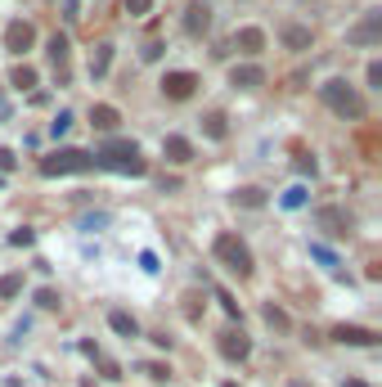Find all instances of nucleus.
I'll list each match as a JSON object with an SVG mask.
<instances>
[{
    "mask_svg": "<svg viewBox=\"0 0 382 387\" xmlns=\"http://www.w3.org/2000/svg\"><path fill=\"white\" fill-rule=\"evenodd\" d=\"M203 131H207V140H225V136H229L225 113H207V117H203Z\"/></svg>",
    "mask_w": 382,
    "mask_h": 387,
    "instance_id": "22",
    "label": "nucleus"
},
{
    "mask_svg": "<svg viewBox=\"0 0 382 387\" xmlns=\"http://www.w3.org/2000/svg\"><path fill=\"white\" fill-rule=\"evenodd\" d=\"M216 302H220V306H225V316H229V320H239V316H243V311H239V302H234V297L225 293V288H220V293H216Z\"/></svg>",
    "mask_w": 382,
    "mask_h": 387,
    "instance_id": "27",
    "label": "nucleus"
},
{
    "mask_svg": "<svg viewBox=\"0 0 382 387\" xmlns=\"http://www.w3.org/2000/svg\"><path fill=\"white\" fill-rule=\"evenodd\" d=\"M319 100H324L338 117H351V122H360V117H364V100L355 95L351 81H342V77L324 81V86H319Z\"/></svg>",
    "mask_w": 382,
    "mask_h": 387,
    "instance_id": "3",
    "label": "nucleus"
},
{
    "mask_svg": "<svg viewBox=\"0 0 382 387\" xmlns=\"http://www.w3.org/2000/svg\"><path fill=\"white\" fill-rule=\"evenodd\" d=\"M311 257H315V261H324L328 270H333V266H338V257H333V252H328L324 244H311Z\"/></svg>",
    "mask_w": 382,
    "mask_h": 387,
    "instance_id": "31",
    "label": "nucleus"
},
{
    "mask_svg": "<svg viewBox=\"0 0 382 387\" xmlns=\"http://www.w3.org/2000/svg\"><path fill=\"white\" fill-rule=\"evenodd\" d=\"M121 172V176H144L149 172V162L140 158V149H135V140H108L100 153H95V172Z\"/></svg>",
    "mask_w": 382,
    "mask_h": 387,
    "instance_id": "1",
    "label": "nucleus"
},
{
    "mask_svg": "<svg viewBox=\"0 0 382 387\" xmlns=\"http://www.w3.org/2000/svg\"><path fill=\"white\" fill-rule=\"evenodd\" d=\"M149 9H153V0H126V14L131 18H144Z\"/></svg>",
    "mask_w": 382,
    "mask_h": 387,
    "instance_id": "30",
    "label": "nucleus"
},
{
    "mask_svg": "<svg viewBox=\"0 0 382 387\" xmlns=\"http://www.w3.org/2000/svg\"><path fill=\"white\" fill-rule=\"evenodd\" d=\"M347 41H351V45H378V41H382V9H369L360 28L347 32Z\"/></svg>",
    "mask_w": 382,
    "mask_h": 387,
    "instance_id": "6",
    "label": "nucleus"
},
{
    "mask_svg": "<svg viewBox=\"0 0 382 387\" xmlns=\"http://www.w3.org/2000/svg\"><path fill=\"white\" fill-rule=\"evenodd\" d=\"M212 252H216V261L225 266L229 275H239V280H252V248L243 244L239 234L220 230V234H216V244H212Z\"/></svg>",
    "mask_w": 382,
    "mask_h": 387,
    "instance_id": "2",
    "label": "nucleus"
},
{
    "mask_svg": "<svg viewBox=\"0 0 382 387\" xmlns=\"http://www.w3.org/2000/svg\"><path fill=\"white\" fill-rule=\"evenodd\" d=\"M9 86H14V90H32L36 86V68L32 64H18L14 72H9Z\"/></svg>",
    "mask_w": 382,
    "mask_h": 387,
    "instance_id": "21",
    "label": "nucleus"
},
{
    "mask_svg": "<svg viewBox=\"0 0 382 387\" xmlns=\"http://www.w3.org/2000/svg\"><path fill=\"white\" fill-rule=\"evenodd\" d=\"M265 324H270V329H292V320L283 316L279 306H265Z\"/></svg>",
    "mask_w": 382,
    "mask_h": 387,
    "instance_id": "26",
    "label": "nucleus"
},
{
    "mask_svg": "<svg viewBox=\"0 0 382 387\" xmlns=\"http://www.w3.org/2000/svg\"><path fill=\"white\" fill-rule=\"evenodd\" d=\"M315 221H319V230H324V234H333V239H347V234H351V216L342 212V208H319Z\"/></svg>",
    "mask_w": 382,
    "mask_h": 387,
    "instance_id": "9",
    "label": "nucleus"
},
{
    "mask_svg": "<svg viewBox=\"0 0 382 387\" xmlns=\"http://www.w3.org/2000/svg\"><path fill=\"white\" fill-rule=\"evenodd\" d=\"M193 90H198V77H193V72H167V77H162V95H167V100H189V95Z\"/></svg>",
    "mask_w": 382,
    "mask_h": 387,
    "instance_id": "7",
    "label": "nucleus"
},
{
    "mask_svg": "<svg viewBox=\"0 0 382 387\" xmlns=\"http://www.w3.org/2000/svg\"><path fill=\"white\" fill-rule=\"evenodd\" d=\"M265 81V72L256 68V64H239V68H229V86H239V90H256Z\"/></svg>",
    "mask_w": 382,
    "mask_h": 387,
    "instance_id": "12",
    "label": "nucleus"
},
{
    "mask_svg": "<svg viewBox=\"0 0 382 387\" xmlns=\"http://www.w3.org/2000/svg\"><path fill=\"white\" fill-rule=\"evenodd\" d=\"M68 54H72L68 36H64V32H54V36H50V64H54L59 77H68Z\"/></svg>",
    "mask_w": 382,
    "mask_h": 387,
    "instance_id": "15",
    "label": "nucleus"
},
{
    "mask_svg": "<svg viewBox=\"0 0 382 387\" xmlns=\"http://www.w3.org/2000/svg\"><path fill=\"white\" fill-rule=\"evenodd\" d=\"M333 338H338L342 347H378L382 338L374 333V329H364V324H338L333 329Z\"/></svg>",
    "mask_w": 382,
    "mask_h": 387,
    "instance_id": "10",
    "label": "nucleus"
},
{
    "mask_svg": "<svg viewBox=\"0 0 382 387\" xmlns=\"http://www.w3.org/2000/svg\"><path fill=\"white\" fill-rule=\"evenodd\" d=\"M9 244H14V248H32L36 234H32V230H14V234H9Z\"/></svg>",
    "mask_w": 382,
    "mask_h": 387,
    "instance_id": "32",
    "label": "nucleus"
},
{
    "mask_svg": "<svg viewBox=\"0 0 382 387\" xmlns=\"http://www.w3.org/2000/svg\"><path fill=\"white\" fill-rule=\"evenodd\" d=\"M297 172L302 176H315V158H311V153H302V158H297Z\"/></svg>",
    "mask_w": 382,
    "mask_h": 387,
    "instance_id": "36",
    "label": "nucleus"
},
{
    "mask_svg": "<svg viewBox=\"0 0 382 387\" xmlns=\"http://www.w3.org/2000/svg\"><path fill=\"white\" fill-rule=\"evenodd\" d=\"M162 153H167V162H176V167L193 162V144L184 140V136H167V140H162Z\"/></svg>",
    "mask_w": 382,
    "mask_h": 387,
    "instance_id": "13",
    "label": "nucleus"
},
{
    "mask_svg": "<svg viewBox=\"0 0 382 387\" xmlns=\"http://www.w3.org/2000/svg\"><path fill=\"white\" fill-rule=\"evenodd\" d=\"M140 54H144V64H157V59H162V41H149Z\"/></svg>",
    "mask_w": 382,
    "mask_h": 387,
    "instance_id": "33",
    "label": "nucleus"
},
{
    "mask_svg": "<svg viewBox=\"0 0 382 387\" xmlns=\"http://www.w3.org/2000/svg\"><path fill=\"white\" fill-rule=\"evenodd\" d=\"M234 203L239 208H265V189H256V185H243V189H234Z\"/></svg>",
    "mask_w": 382,
    "mask_h": 387,
    "instance_id": "20",
    "label": "nucleus"
},
{
    "mask_svg": "<svg viewBox=\"0 0 382 387\" xmlns=\"http://www.w3.org/2000/svg\"><path fill=\"white\" fill-rule=\"evenodd\" d=\"M140 266H144V270L153 275V270H157V257H153V252H140Z\"/></svg>",
    "mask_w": 382,
    "mask_h": 387,
    "instance_id": "37",
    "label": "nucleus"
},
{
    "mask_svg": "<svg viewBox=\"0 0 382 387\" xmlns=\"http://www.w3.org/2000/svg\"><path fill=\"white\" fill-rule=\"evenodd\" d=\"M279 203H283V208H288V212H297V208H306V189H302V185H292V189L283 194Z\"/></svg>",
    "mask_w": 382,
    "mask_h": 387,
    "instance_id": "24",
    "label": "nucleus"
},
{
    "mask_svg": "<svg viewBox=\"0 0 382 387\" xmlns=\"http://www.w3.org/2000/svg\"><path fill=\"white\" fill-rule=\"evenodd\" d=\"M144 374H149L153 383H167V379H171V369H167V365H157V360H149V365H144Z\"/></svg>",
    "mask_w": 382,
    "mask_h": 387,
    "instance_id": "29",
    "label": "nucleus"
},
{
    "mask_svg": "<svg viewBox=\"0 0 382 387\" xmlns=\"http://www.w3.org/2000/svg\"><path fill=\"white\" fill-rule=\"evenodd\" d=\"M207 28H212V9H207L203 0H189V9H184V32H189V36H203Z\"/></svg>",
    "mask_w": 382,
    "mask_h": 387,
    "instance_id": "11",
    "label": "nucleus"
},
{
    "mask_svg": "<svg viewBox=\"0 0 382 387\" xmlns=\"http://www.w3.org/2000/svg\"><path fill=\"white\" fill-rule=\"evenodd\" d=\"M36 306H41V311H59V293H54V288H36Z\"/></svg>",
    "mask_w": 382,
    "mask_h": 387,
    "instance_id": "25",
    "label": "nucleus"
},
{
    "mask_svg": "<svg viewBox=\"0 0 382 387\" xmlns=\"http://www.w3.org/2000/svg\"><path fill=\"white\" fill-rule=\"evenodd\" d=\"M279 36H283V45H288V50H311V28H302V23H283L279 28Z\"/></svg>",
    "mask_w": 382,
    "mask_h": 387,
    "instance_id": "14",
    "label": "nucleus"
},
{
    "mask_svg": "<svg viewBox=\"0 0 382 387\" xmlns=\"http://www.w3.org/2000/svg\"><path fill=\"white\" fill-rule=\"evenodd\" d=\"M72 172H95V153L85 149H59L41 158V176H72Z\"/></svg>",
    "mask_w": 382,
    "mask_h": 387,
    "instance_id": "4",
    "label": "nucleus"
},
{
    "mask_svg": "<svg viewBox=\"0 0 382 387\" xmlns=\"http://www.w3.org/2000/svg\"><path fill=\"white\" fill-rule=\"evenodd\" d=\"M342 387H369L364 379H347V383H342Z\"/></svg>",
    "mask_w": 382,
    "mask_h": 387,
    "instance_id": "38",
    "label": "nucleus"
},
{
    "mask_svg": "<svg viewBox=\"0 0 382 387\" xmlns=\"http://www.w3.org/2000/svg\"><path fill=\"white\" fill-rule=\"evenodd\" d=\"M234 45H239L243 54H261L265 50V32L261 28H243L239 36H234Z\"/></svg>",
    "mask_w": 382,
    "mask_h": 387,
    "instance_id": "16",
    "label": "nucleus"
},
{
    "mask_svg": "<svg viewBox=\"0 0 382 387\" xmlns=\"http://www.w3.org/2000/svg\"><path fill=\"white\" fill-rule=\"evenodd\" d=\"M14 162H18V158H14V149H0V176L14 172Z\"/></svg>",
    "mask_w": 382,
    "mask_h": 387,
    "instance_id": "34",
    "label": "nucleus"
},
{
    "mask_svg": "<svg viewBox=\"0 0 382 387\" xmlns=\"http://www.w3.org/2000/svg\"><path fill=\"white\" fill-rule=\"evenodd\" d=\"M108 68H113V45H95V50H90V77L95 81L108 77Z\"/></svg>",
    "mask_w": 382,
    "mask_h": 387,
    "instance_id": "18",
    "label": "nucleus"
},
{
    "mask_svg": "<svg viewBox=\"0 0 382 387\" xmlns=\"http://www.w3.org/2000/svg\"><path fill=\"white\" fill-rule=\"evenodd\" d=\"M23 293V275H0V302H14Z\"/></svg>",
    "mask_w": 382,
    "mask_h": 387,
    "instance_id": "23",
    "label": "nucleus"
},
{
    "mask_svg": "<svg viewBox=\"0 0 382 387\" xmlns=\"http://www.w3.org/2000/svg\"><path fill=\"white\" fill-rule=\"evenodd\" d=\"M108 324H113V333H121V338H140V324H135L131 311H108Z\"/></svg>",
    "mask_w": 382,
    "mask_h": 387,
    "instance_id": "19",
    "label": "nucleus"
},
{
    "mask_svg": "<svg viewBox=\"0 0 382 387\" xmlns=\"http://www.w3.org/2000/svg\"><path fill=\"white\" fill-rule=\"evenodd\" d=\"M369 86L382 90V64H369Z\"/></svg>",
    "mask_w": 382,
    "mask_h": 387,
    "instance_id": "35",
    "label": "nucleus"
},
{
    "mask_svg": "<svg viewBox=\"0 0 382 387\" xmlns=\"http://www.w3.org/2000/svg\"><path fill=\"white\" fill-rule=\"evenodd\" d=\"M220 356H225V360H248L252 356V338L243 329H225V333H220Z\"/></svg>",
    "mask_w": 382,
    "mask_h": 387,
    "instance_id": "8",
    "label": "nucleus"
},
{
    "mask_svg": "<svg viewBox=\"0 0 382 387\" xmlns=\"http://www.w3.org/2000/svg\"><path fill=\"white\" fill-rule=\"evenodd\" d=\"M117 122H121V117H117L113 104H95V108H90V126H95V131H117Z\"/></svg>",
    "mask_w": 382,
    "mask_h": 387,
    "instance_id": "17",
    "label": "nucleus"
},
{
    "mask_svg": "<svg viewBox=\"0 0 382 387\" xmlns=\"http://www.w3.org/2000/svg\"><path fill=\"white\" fill-rule=\"evenodd\" d=\"M68 126H72V113H59L54 122H50V136L59 140V136H68Z\"/></svg>",
    "mask_w": 382,
    "mask_h": 387,
    "instance_id": "28",
    "label": "nucleus"
},
{
    "mask_svg": "<svg viewBox=\"0 0 382 387\" xmlns=\"http://www.w3.org/2000/svg\"><path fill=\"white\" fill-rule=\"evenodd\" d=\"M32 45H36V28H32V23H23V18H14L5 28V50L9 54H28Z\"/></svg>",
    "mask_w": 382,
    "mask_h": 387,
    "instance_id": "5",
    "label": "nucleus"
}]
</instances>
